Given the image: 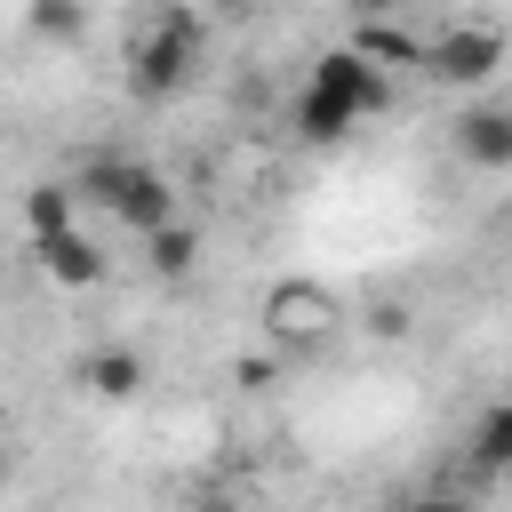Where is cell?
Returning <instances> with one entry per match:
<instances>
[{"label":"cell","mask_w":512,"mask_h":512,"mask_svg":"<svg viewBox=\"0 0 512 512\" xmlns=\"http://www.w3.org/2000/svg\"><path fill=\"white\" fill-rule=\"evenodd\" d=\"M392 104V72L384 64H368L352 40L344 48H328L312 72H304V88H296V136L304 144H344L360 120H376Z\"/></svg>","instance_id":"cell-1"},{"label":"cell","mask_w":512,"mask_h":512,"mask_svg":"<svg viewBox=\"0 0 512 512\" xmlns=\"http://www.w3.org/2000/svg\"><path fill=\"white\" fill-rule=\"evenodd\" d=\"M200 56H208V16L176 0V8H160V16L128 40L120 80H128V96H136V104H168V96H184V88H192Z\"/></svg>","instance_id":"cell-2"},{"label":"cell","mask_w":512,"mask_h":512,"mask_svg":"<svg viewBox=\"0 0 512 512\" xmlns=\"http://www.w3.org/2000/svg\"><path fill=\"white\" fill-rule=\"evenodd\" d=\"M72 184H80V200L104 208L128 240H152L160 224H176V184H168L152 160H88Z\"/></svg>","instance_id":"cell-3"},{"label":"cell","mask_w":512,"mask_h":512,"mask_svg":"<svg viewBox=\"0 0 512 512\" xmlns=\"http://www.w3.org/2000/svg\"><path fill=\"white\" fill-rule=\"evenodd\" d=\"M256 328L280 344V352H320V344H336V328H344V296L336 288H320V280H272L264 288V304H256Z\"/></svg>","instance_id":"cell-4"},{"label":"cell","mask_w":512,"mask_h":512,"mask_svg":"<svg viewBox=\"0 0 512 512\" xmlns=\"http://www.w3.org/2000/svg\"><path fill=\"white\" fill-rule=\"evenodd\" d=\"M504 64H512V32L480 24V16H464V24L424 40V80H440V88H488Z\"/></svg>","instance_id":"cell-5"},{"label":"cell","mask_w":512,"mask_h":512,"mask_svg":"<svg viewBox=\"0 0 512 512\" xmlns=\"http://www.w3.org/2000/svg\"><path fill=\"white\" fill-rule=\"evenodd\" d=\"M448 152L472 176H512V104H464L448 120Z\"/></svg>","instance_id":"cell-6"},{"label":"cell","mask_w":512,"mask_h":512,"mask_svg":"<svg viewBox=\"0 0 512 512\" xmlns=\"http://www.w3.org/2000/svg\"><path fill=\"white\" fill-rule=\"evenodd\" d=\"M72 384H80L88 400H112V408H128V400H144L152 368H144V352H136V344H88V352L72 360Z\"/></svg>","instance_id":"cell-7"},{"label":"cell","mask_w":512,"mask_h":512,"mask_svg":"<svg viewBox=\"0 0 512 512\" xmlns=\"http://www.w3.org/2000/svg\"><path fill=\"white\" fill-rule=\"evenodd\" d=\"M32 264H40L56 288H72V296H80V288H104V272H112V256H104V248H96L80 224H72V232H48V240H32Z\"/></svg>","instance_id":"cell-8"},{"label":"cell","mask_w":512,"mask_h":512,"mask_svg":"<svg viewBox=\"0 0 512 512\" xmlns=\"http://www.w3.org/2000/svg\"><path fill=\"white\" fill-rule=\"evenodd\" d=\"M464 464H472V472H512V392L488 400V408L472 416V432H464Z\"/></svg>","instance_id":"cell-9"},{"label":"cell","mask_w":512,"mask_h":512,"mask_svg":"<svg viewBox=\"0 0 512 512\" xmlns=\"http://www.w3.org/2000/svg\"><path fill=\"white\" fill-rule=\"evenodd\" d=\"M136 248H144V272H152V280H192V272H200V224H184V216L160 224V232L136 240Z\"/></svg>","instance_id":"cell-10"},{"label":"cell","mask_w":512,"mask_h":512,"mask_svg":"<svg viewBox=\"0 0 512 512\" xmlns=\"http://www.w3.org/2000/svg\"><path fill=\"white\" fill-rule=\"evenodd\" d=\"M80 208H88V200H80V184L48 176V184H32V192H24V232H32V240L72 232V224H80Z\"/></svg>","instance_id":"cell-11"},{"label":"cell","mask_w":512,"mask_h":512,"mask_svg":"<svg viewBox=\"0 0 512 512\" xmlns=\"http://www.w3.org/2000/svg\"><path fill=\"white\" fill-rule=\"evenodd\" d=\"M352 48H360L368 64H384V72H424V40H408L400 24H376V16H368V24L352 32Z\"/></svg>","instance_id":"cell-12"},{"label":"cell","mask_w":512,"mask_h":512,"mask_svg":"<svg viewBox=\"0 0 512 512\" xmlns=\"http://www.w3.org/2000/svg\"><path fill=\"white\" fill-rule=\"evenodd\" d=\"M24 24H32V40H88V0H32L24 8Z\"/></svg>","instance_id":"cell-13"},{"label":"cell","mask_w":512,"mask_h":512,"mask_svg":"<svg viewBox=\"0 0 512 512\" xmlns=\"http://www.w3.org/2000/svg\"><path fill=\"white\" fill-rule=\"evenodd\" d=\"M392 512H480L472 496H408V504H392Z\"/></svg>","instance_id":"cell-14"},{"label":"cell","mask_w":512,"mask_h":512,"mask_svg":"<svg viewBox=\"0 0 512 512\" xmlns=\"http://www.w3.org/2000/svg\"><path fill=\"white\" fill-rule=\"evenodd\" d=\"M368 328H376V336H408V304H376Z\"/></svg>","instance_id":"cell-15"},{"label":"cell","mask_w":512,"mask_h":512,"mask_svg":"<svg viewBox=\"0 0 512 512\" xmlns=\"http://www.w3.org/2000/svg\"><path fill=\"white\" fill-rule=\"evenodd\" d=\"M176 512H240V504H232V496H224V488H200V496H184V504H176Z\"/></svg>","instance_id":"cell-16"},{"label":"cell","mask_w":512,"mask_h":512,"mask_svg":"<svg viewBox=\"0 0 512 512\" xmlns=\"http://www.w3.org/2000/svg\"><path fill=\"white\" fill-rule=\"evenodd\" d=\"M216 8H224V16H232V8H248V0H216Z\"/></svg>","instance_id":"cell-17"}]
</instances>
